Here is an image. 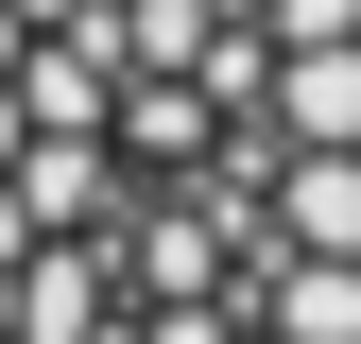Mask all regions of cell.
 Returning a JSON list of instances; mask_svg holds the SVG:
<instances>
[{"mask_svg":"<svg viewBox=\"0 0 361 344\" xmlns=\"http://www.w3.org/2000/svg\"><path fill=\"white\" fill-rule=\"evenodd\" d=\"M0 344H361V0H0Z\"/></svg>","mask_w":361,"mask_h":344,"instance_id":"cell-1","label":"cell"}]
</instances>
